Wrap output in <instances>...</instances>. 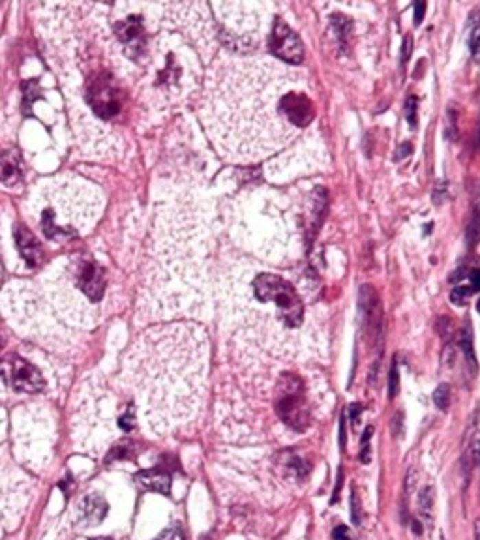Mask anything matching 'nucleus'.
I'll use <instances>...</instances> for the list:
<instances>
[{
  "instance_id": "obj_16",
  "label": "nucleus",
  "mask_w": 480,
  "mask_h": 540,
  "mask_svg": "<svg viewBox=\"0 0 480 540\" xmlns=\"http://www.w3.org/2000/svg\"><path fill=\"white\" fill-rule=\"evenodd\" d=\"M433 402L439 409H446L450 405V387L448 385H441L437 390L433 392Z\"/></svg>"
},
{
  "instance_id": "obj_5",
  "label": "nucleus",
  "mask_w": 480,
  "mask_h": 540,
  "mask_svg": "<svg viewBox=\"0 0 480 540\" xmlns=\"http://www.w3.org/2000/svg\"><path fill=\"white\" fill-rule=\"evenodd\" d=\"M268 45H271L272 53L286 63L299 64L304 58V47H302L300 38L282 19H276V23H274L271 38H268Z\"/></svg>"
},
{
  "instance_id": "obj_2",
  "label": "nucleus",
  "mask_w": 480,
  "mask_h": 540,
  "mask_svg": "<svg viewBox=\"0 0 480 540\" xmlns=\"http://www.w3.org/2000/svg\"><path fill=\"white\" fill-rule=\"evenodd\" d=\"M279 418L297 431L308 428V405L304 398V387L299 377L286 375L279 383V398L276 405Z\"/></svg>"
},
{
  "instance_id": "obj_21",
  "label": "nucleus",
  "mask_w": 480,
  "mask_h": 540,
  "mask_svg": "<svg viewBox=\"0 0 480 540\" xmlns=\"http://www.w3.org/2000/svg\"><path fill=\"white\" fill-rule=\"evenodd\" d=\"M154 540H186V537L179 527H171V529H165L163 533L158 535Z\"/></svg>"
},
{
  "instance_id": "obj_9",
  "label": "nucleus",
  "mask_w": 480,
  "mask_h": 540,
  "mask_svg": "<svg viewBox=\"0 0 480 540\" xmlns=\"http://www.w3.org/2000/svg\"><path fill=\"white\" fill-rule=\"evenodd\" d=\"M117 36L126 47L141 49L145 43V30L139 15H130L117 25Z\"/></svg>"
},
{
  "instance_id": "obj_13",
  "label": "nucleus",
  "mask_w": 480,
  "mask_h": 540,
  "mask_svg": "<svg viewBox=\"0 0 480 540\" xmlns=\"http://www.w3.org/2000/svg\"><path fill=\"white\" fill-rule=\"evenodd\" d=\"M284 467H286L287 471H289V475H293V477H299V478L304 477L308 471L304 460H300V458L295 456V454H289V456H286Z\"/></svg>"
},
{
  "instance_id": "obj_8",
  "label": "nucleus",
  "mask_w": 480,
  "mask_h": 540,
  "mask_svg": "<svg viewBox=\"0 0 480 540\" xmlns=\"http://www.w3.org/2000/svg\"><path fill=\"white\" fill-rule=\"evenodd\" d=\"M15 240H17V248L21 251L23 259L30 267L42 263V244H40V240H36V236L25 225H19V227L15 229Z\"/></svg>"
},
{
  "instance_id": "obj_33",
  "label": "nucleus",
  "mask_w": 480,
  "mask_h": 540,
  "mask_svg": "<svg viewBox=\"0 0 480 540\" xmlns=\"http://www.w3.org/2000/svg\"><path fill=\"white\" fill-rule=\"evenodd\" d=\"M94 540H111V539H94Z\"/></svg>"
},
{
  "instance_id": "obj_32",
  "label": "nucleus",
  "mask_w": 480,
  "mask_h": 540,
  "mask_svg": "<svg viewBox=\"0 0 480 540\" xmlns=\"http://www.w3.org/2000/svg\"><path fill=\"white\" fill-rule=\"evenodd\" d=\"M477 310H479V313H480V300H479V302H477Z\"/></svg>"
},
{
  "instance_id": "obj_18",
  "label": "nucleus",
  "mask_w": 480,
  "mask_h": 540,
  "mask_svg": "<svg viewBox=\"0 0 480 540\" xmlns=\"http://www.w3.org/2000/svg\"><path fill=\"white\" fill-rule=\"evenodd\" d=\"M351 519H353L355 526H361L362 506H361V499H358V493L356 492L351 493Z\"/></svg>"
},
{
  "instance_id": "obj_27",
  "label": "nucleus",
  "mask_w": 480,
  "mask_h": 540,
  "mask_svg": "<svg viewBox=\"0 0 480 540\" xmlns=\"http://www.w3.org/2000/svg\"><path fill=\"white\" fill-rule=\"evenodd\" d=\"M341 480H343V469H340V475H338V482H336L334 492H332V503H336V499L340 497V492H341Z\"/></svg>"
},
{
  "instance_id": "obj_1",
  "label": "nucleus",
  "mask_w": 480,
  "mask_h": 540,
  "mask_svg": "<svg viewBox=\"0 0 480 540\" xmlns=\"http://www.w3.org/2000/svg\"><path fill=\"white\" fill-rule=\"evenodd\" d=\"M253 293L261 302L276 306L279 319L289 328H295L302 323V315H304L302 302H300L297 291L287 284L284 278L274 276V274H261L253 282Z\"/></svg>"
},
{
  "instance_id": "obj_15",
  "label": "nucleus",
  "mask_w": 480,
  "mask_h": 540,
  "mask_svg": "<svg viewBox=\"0 0 480 540\" xmlns=\"http://www.w3.org/2000/svg\"><path fill=\"white\" fill-rule=\"evenodd\" d=\"M332 25H334L336 34L340 36L341 43H345V38H347V34H349V28H351V21H349V19H345L343 15L336 14V15H332Z\"/></svg>"
},
{
  "instance_id": "obj_14",
  "label": "nucleus",
  "mask_w": 480,
  "mask_h": 540,
  "mask_svg": "<svg viewBox=\"0 0 480 540\" xmlns=\"http://www.w3.org/2000/svg\"><path fill=\"white\" fill-rule=\"evenodd\" d=\"M480 240V210L475 208L473 216H471V222L467 225V243L469 246H477Z\"/></svg>"
},
{
  "instance_id": "obj_22",
  "label": "nucleus",
  "mask_w": 480,
  "mask_h": 540,
  "mask_svg": "<svg viewBox=\"0 0 480 540\" xmlns=\"http://www.w3.org/2000/svg\"><path fill=\"white\" fill-rule=\"evenodd\" d=\"M119 426L120 429H124V431H132V429L135 428V415H133V409H130L126 415L120 416Z\"/></svg>"
},
{
  "instance_id": "obj_17",
  "label": "nucleus",
  "mask_w": 480,
  "mask_h": 540,
  "mask_svg": "<svg viewBox=\"0 0 480 540\" xmlns=\"http://www.w3.org/2000/svg\"><path fill=\"white\" fill-rule=\"evenodd\" d=\"M459 347H461V351L466 353L467 362H469V364H473V366H475L473 341H471V336H469V333H467V330H464V334H461V338H459Z\"/></svg>"
},
{
  "instance_id": "obj_20",
  "label": "nucleus",
  "mask_w": 480,
  "mask_h": 540,
  "mask_svg": "<svg viewBox=\"0 0 480 540\" xmlns=\"http://www.w3.org/2000/svg\"><path fill=\"white\" fill-rule=\"evenodd\" d=\"M398 387H400V375H398V364L396 360L392 362V368H390L389 374V396L394 398L398 394Z\"/></svg>"
},
{
  "instance_id": "obj_7",
  "label": "nucleus",
  "mask_w": 480,
  "mask_h": 540,
  "mask_svg": "<svg viewBox=\"0 0 480 540\" xmlns=\"http://www.w3.org/2000/svg\"><path fill=\"white\" fill-rule=\"evenodd\" d=\"M107 514V503L100 495H87L77 506V519L81 526H98Z\"/></svg>"
},
{
  "instance_id": "obj_4",
  "label": "nucleus",
  "mask_w": 480,
  "mask_h": 540,
  "mask_svg": "<svg viewBox=\"0 0 480 540\" xmlns=\"http://www.w3.org/2000/svg\"><path fill=\"white\" fill-rule=\"evenodd\" d=\"M92 111L100 118H113L120 113V89L109 76H98L89 90Z\"/></svg>"
},
{
  "instance_id": "obj_30",
  "label": "nucleus",
  "mask_w": 480,
  "mask_h": 540,
  "mask_svg": "<svg viewBox=\"0 0 480 540\" xmlns=\"http://www.w3.org/2000/svg\"><path fill=\"white\" fill-rule=\"evenodd\" d=\"M409 51H411V38H405L404 55H402V60H404V64L407 63V58H409Z\"/></svg>"
},
{
  "instance_id": "obj_10",
  "label": "nucleus",
  "mask_w": 480,
  "mask_h": 540,
  "mask_svg": "<svg viewBox=\"0 0 480 540\" xmlns=\"http://www.w3.org/2000/svg\"><path fill=\"white\" fill-rule=\"evenodd\" d=\"M135 482L145 488V490H150V492H158L163 493V495H169L171 493V475L161 469H150V471H141L135 475Z\"/></svg>"
},
{
  "instance_id": "obj_26",
  "label": "nucleus",
  "mask_w": 480,
  "mask_h": 540,
  "mask_svg": "<svg viewBox=\"0 0 480 540\" xmlns=\"http://www.w3.org/2000/svg\"><path fill=\"white\" fill-rule=\"evenodd\" d=\"M469 287H471V291L473 293L480 291V270L479 269L471 272V285H469Z\"/></svg>"
},
{
  "instance_id": "obj_23",
  "label": "nucleus",
  "mask_w": 480,
  "mask_h": 540,
  "mask_svg": "<svg viewBox=\"0 0 480 540\" xmlns=\"http://www.w3.org/2000/svg\"><path fill=\"white\" fill-rule=\"evenodd\" d=\"M471 53H473L475 60L480 63V27L475 28L473 36H471Z\"/></svg>"
},
{
  "instance_id": "obj_25",
  "label": "nucleus",
  "mask_w": 480,
  "mask_h": 540,
  "mask_svg": "<svg viewBox=\"0 0 480 540\" xmlns=\"http://www.w3.org/2000/svg\"><path fill=\"white\" fill-rule=\"evenodd\" d=\"M334 540H351L349 529L345 526H338L334 529Z\"/></svg>"
},
{
  "instance_id": "obj_11",
  "label": "nucleus",
  "mask_w": 480,
  "mask_h": 540,
  "mask_svg": "<svg viewBox=\"0 0 480 540\" xmlns=\"http://www.w3.org/2000/svg\"><path fill=\"white\" fill-rule=\"evenodd\" d=\"M23 166L21 158L15 150H2L0 153V182L4 184H15L21 179Z\"/></svg>"
},
{
  "instance_id": "obj_31",
  "label": "nucleus",
  "mask_w": 480,
  "mask_h": 540,
  "mask_svg": "<svg viewBox=\"0 0 480 540\" xmlns=\"http://www.w3.org/2000/svg\"><path fill=\"white\" fill-rule=\"evenodd\" d=\"M340 447L345 449V423H343V420H341L340 424Z\"/></svg>"
},
{
  "instance_id": "obj_28",
  "label": "nucleus",
  "mask_w": 480,
  "mask_h": 540,
  "mask_svg": "<svg viewBox=\"0 0 480 540\" xmlns=\"http://www.w3.org/2000/svg\"><path fill=\"white\" fill-rule=\"evenodd\" d=\"M424 8H426L424 2H418L417 6H415V23L422 21V17H424Z\"/></svg>"
},
{
  "instance_id": "obj_6",
  "label": "nucleus",
  "mask_w": 480,
  "mask_h": 540,
  "mask_svg": "<svg viewBox=\"0 0 480 540\" xmlns=\"http://www.w3.org/2000/svg\"><path fill=\"white\" fill-rule=\"evenodd\" d=\"M76 282L79 289L91 298L92 302H98L105 291L104 270L92 261H81L77 265Z\"/></svg>"
},
{
  "instance_id": "obj_24",
  "label": "nucleus",
  "mask_w": 480,
  "mask_h": 540,
  "mask_svg": "<svg viewBox=\"0 0 480 540\" xmlns=\"http://www.w3.org/2000/svg\"><path fill=\"white\" fill-rule=\"evenodd\" d=\"M407 118H409L411 124L415 126V122H417V100L415 98H409V102H407Z\"/></svg>"
},
{
  "instance_id": "obj_3",
  "label": "nucleus",
  "mask_w": 480,
  "mask_h": 540,
  "mask_svg": "<svg viewBox=\"0 0 480 540\" xmlns=\"http://www.w3.org/2000/svg\"><path fill=\"white\" fill-rule=\"evenodd\" d=\"M0 377L8 387L19 392H40L45 387L42 374L17 355H8L0 360Z\"/></svg>"
},
{
  "instance_id": "obj_29",
  "label": "nucleus",
  "mask_w": 480,
  "mask_h": 540,
  "mask_svg": "<svg viewBox=\"0 0 480 540\" xmlns=\"http://www.w3.org/2000/svg\"><path fill=\"white\" fill-rule=\"evenodd\" d=\"M361 405H358V403H355V405H353V407H351V420H353V423L355 424H358V416H361Z\"/></svg>"
},
{
  "instance_id": "obj_19",
  "label": "nucleus",
  "mask_w": 480,
  "mask_h": 540,
  "mask_svg": "<svg viewBox=\"0 0 480 540\" xmlns=\"http://www.w3.org/2000/svg\"><path fill=\"white\" fill-rule=\"evenodd\" d=\"M469 295H473L471 287H466V285H458L454 287L453 293H450V298H453L454 304H466V300Z\"/></svg>"
},
{
  "instance_id": "obj_12",
  "label": "nucleus",
  "mask_w": 480,
  "mask_h": 540,
  "mask_svg": "<svg viewBox=\"0 0 480 540\" xmlns=\"http://www.w3.org/2000/svg\"><path fill=\"white\" fill-rule=\"evenodd\" d=\"M433 506H435V492H433L432 486H426L418 495V514H420L424 524L433 521Z\"/></svg>"
}]
</instances>
